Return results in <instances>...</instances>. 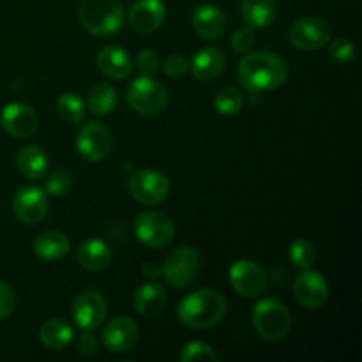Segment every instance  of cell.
<instances>
[{
	"label": "cell",
	"instance_id": "obj_2",
	"mask_svg": "<svg viewBox=\"0 0 362 362\" xmlns=\"http://www.w3.org/2000/svg\"><path fill=\"white\" fill-rule=\"evenodd\" d=\"M177 315L184 327L211 329L226 315V300L218 290L200 288L180 300Z\"/></svg>",
	"mask_w": 362,
	"mask_h": 362
},
{
	"label": "cell",
	"instance_id": "obj_39",
	"mask_svg": "<svg viewBox=\"0 0 362 362\" xmlns=\"http://www.w3.org/2000/svg\"><path fill=\"white\" fill-rule=\"evenodd\" d=\"M161 272H163L161 265L154 264V262H152V264H145L144 265V276H145V278L156 279V278H159V276H161Z\"/></svg>",
	"mask_w": 362,
	"mask_h": 362
},
{
	"label": "cell",
	"instance_id": "obj_25",
	"mask_svg": "<svg viewBox=\"0 0 362 362\" xmlns=\"http://www.w3.org/2000/svg\"><path fill=\"white\" fill-rule=\"evenodd\" d=\"M16 165L21 175L30 180H37L48 172V156L37 145H28L18 152Z\"/></svg>",
	"mask_w": 362,
	"mask_h": 362
},
{
	"label": "cell",
	"instance_id": "obj_24",
	"mask_svg": "<svg viewBox=\"0 0 362 362\" xmlns=\"http://www.w3.org/2000/svg\"><path fill=\"white\" fill-rule=\"evenodd\" d=\"M71 250V243L62 232H45L34 240V253L45 262H57L66 257Z\"/></svg>",
	"mask_w": 362,
	"mask_h": 362
},
{
	"label": "cell",
	"instance_id": "obj_30",
	"mask_svg": "<svg viewBox=\"0 0 362 362\" xmlns=\"http://www.w3.org/2000/svg\"><path fill=\"white\" fill-rule=\"evenodd\" d=\"M288 257L292 260V264L299 269H310L311 265L317 262V250L311 243L304 239L293 240L292 246H290Z\"/></svg>",
	"mask_w": 362,
	"mask_h": 362
},
{
	"label": "cell",
	"instance_id": "obj_6",
	"mask_svg": "<svg viewBox=\"0 0 362 362\" xmlns=\"http://www.w3.org/2000/svg\"><path fill=\"white\" fill-rule=\"evenodd\" d=\"M134 233L138 240L152 250H161L172 244L175 237V225L165 212H141L134 219Z\"/></svg>",
	"mask_w": 362,
	"mask_h": 362
},
{
	"label": "cell",
	"instance_id": "obj_1",
	"mask_svg": "<svg viewBox=\"0 0 362 362\" xmlns=\"http://www.w3.org/2000/svg\"><path fill=\"white\" fill-rule=\"evenodd\" d=\"M288 76L285 59L272 52L247 53L237 67V80L251 94L274 90L281 87Z\"/></svg>",
	"mask_w": 362,
	"mask_h": 362
},
{
	"label": "cell",
	"instance_id": "obj_15",
	"mask_svg": "<svg viewBox=\"0 0 362 362\" xmlns=\"http://www.w3.org/2000/svg\"><path fill=\"white\" fill-rule=\"evenodd\" d=\"M138 341V325L131 317H117L103 331V345L113 354H124Z\"/></svg>",
	"mask_w": 362,
	"mask_h": 362
},
{
	"label": "cell",
	"instance_id": "obj_20",
	"mask_svg": "<svg viewBox=\"0 0 362 362\" xmlns=\"http://www.w3.org/2000/svg\"><path fill=\"white\" fill-rule=\"evenodd\" d=\"M98 67L105 76L113 80H124L133 71V60L127 52L119 46H106L98 53Z\"/></svg>",
	"mask_w": 362,
	"mask_h": 362
},
{
	"label": "cell",
	"instance_id": "obj_35",
	"mask_svg": "<svg viewBox=\"0 0 362 362\" xmlns=\"http://www.w3.org/2000/svg\"><path fill=\"white\" fill-rule=\"evenodd\" d=\"M136 67L140 71L141 76H151L154 78V74L159 69V59L156 55V52L152 49H144L140 52V55L136 57Z\"/></svg>",
	"mask_w": 362,
	"mask_h": 362
},
{
	"label": "cell",
	"instance_id": "obj_23",
	"mask_svg": "<svg viewBox=\"0 0 362 362\" xmlns=\"http://www.w3.org/2000/svg\"><path fill=\"white\" fill-rule=\"evenodd\" d=\"M78 264L87 271H103L112 262L110 246L101 239H87L78 250Z\"/></svg>",
	"mask_w": 362,
	"mask_h": 362
},
{
	"label": "cell",
	"instance_id": "obj_7",
	"mask_svg": "<svg viewBox=\"0 0 362 362\" xmlns=\"http://www.w3.org/2000/svg\"><path fill=\"white\" fill-rule=\"evenodd\" d=\"M202 260L200 255L194 247L182 246L179 250L172 251L166 257L165 264H163V272L165 281L173 288H184V286L191 285L194 279L200 274Z\"/></svg>",
	"mask_w": 362,
	"mask_h": 362
},
{
	"label": "cell",
	"instance_id": "obj_10",
	"mask_svg": "<svg viewBox=\"0 0 362 362\" xmlns=\"http://www.w3.org/2000/svg\"><path fill=\"white\" fill-rule=\"evenodd\" d=\"M230 285L239 296L258 297L267 288V274L264 267L255 260H239L230 269Z\"/></svg>",
	"mask_w": 362,
	"mask_h": 362
},
{
	"label": "cell",
	"instance_id": "obj_28",
	"mask_svg": "<svg viewBox=\"0 0 362 362\" xmlns=\"http://www.w3.org/2000/svg\"><path fill=\"white\" fill-rule=\"evenodd\" d=\"M244 103H246V99H244V94L239 88L225 87L216 94L214 108L216 112L221 113V115L232 117L237 115V113L244 108Z\"/></svg>",
	"mask_w": 362,
	"mask_h": 362
},
{
	"label": "cell",
	"instance_id": "obj_37",
	"mask_svg": "<svg viewBox=\"0 0 362 362\" xmlns=\"http://www.w3.org/2000/svg\"><path fill=\"white\" fill-rule=\"evenodd\" d=\"M14 304H16V299H14L11 286H7L6 283H0V320H6L13 313Z\"/></svg>",
	"mask_w": 362,
	"mask_h": 362
},
{
	"label": "cell",
	"instance_id": "obj_3",
	"mask_svg": "<svg viewBox=\"0 0 362 362\" xmlns=\"http://www.w3.org/2000/svg\"><path fill=\"white\" fill-rule=\"evenodd\" d=\"M78 18L85 30L98 37L112 35L124 23V7L120 0H81Z\"/></svg>",
	"mask_w": 362,
	"mask_h": 362
},
{
	"label": "cell",
	"instance_id": "obj_36",
	"mask_svg": "<svg viewBox=\"0 0 362 362\" xmlns=\"http://www.w3.org/2000/svg\"><path fill=\"white\" fill-rule=\"evenodd\" d=\"M163 69H165V73L168 74V76L180 78V76H184L187 71H189V62H187V59L184 55L173 53V55H170L168 59L165 60V64H163Z\"/></svg>",
	"mask_w": 362,
	"mask_h": 362
},
{
	"label": "cell",
	"instance_id": "obj_38",
	"mask_svg": "<svg viewBox=\"0 0 362 362\" xmlns=\"http://www.w3.org/2000/svg\"><path fill=\"white\" fill-rule=\"evenodd\" d=\"M99 349V339L95 338L94 331H83V334L78 339V352L81 356H92L98 352Z\"/></svg>",
	"mask_w": 362,
	"mask_h": 362
},
{
	"label": "cell",
	"instance_id": "obj_26",
	"mask_svg": "<svg viewBox=\"0 0 362 362\" xmlns=\"http://www.w3.org/2000/svg\"><path fill=\"white\" fill-rule=\"evenodd\" d=\"M39 338H41L42 345L46 349L64 350L73 341V329L60 318H53V320L42 324L41 331H39Z\"/></svg>",
	"mask_w": 362,
	"mask_h": 362
},
{
	"label": "cell",
	"instance_id": "obj_32",
	"mask_svg": "<svg viewBox=\"0 0 362 362\" xmlns=\"http://www.w3.org/2000/svg\"><path fill=\"white\" fill-rule=\"evenodd\" d=\"M46 194L66 197L73 187V175L67 170H53L46 179Z\"/></svg>",
	"mask_w": 362,
	"mask_h": 362
},
{
	"label": "cell",
	"instance_id": "obj_4",
	"mask_svg": "<svg viewBox=\"0 0 362 362\" xmlns=\"http://www.w3.org/2000/svg\"><path fill=\"white\" fill-rule=\"evenodd\" d=\"M253 325L267 341H279L292 329V315L278 299H262L253 308Z\"/></svg>",
	"mask_w": 362,
	"mask_h": 362
},
{
	"label": "cell",
	"instance_id": "obj_19",
	"mask_svg": "<svg viewBox=\"0 0 362 362\" xmlns=\"http://www.w3.org/2000/svg\"><path fill=\"white\" fill-rule=\"evenodd\" d=\"M226 57L219 48H202L189 62V71L200 81H212L225 71Z\"/></svg>",
	"mask_w": 362,
	"mask_h": 362
},
{
	"label": "cell",
	"instance_id": "obj_13",
	"mask_svg": "<svg viewBox=\"0 0 362 362\" xmlns=\"http://www.w3.org/2000/svg\"><path fill=\"white\" fill-rule=\"evenodd\" d=\"M108 306L98 290H85L74 299L73 318L81 331H95L105 322Z\"/></svg>",
	"mask_w": 362,
	"mask_h": 362
},
{
	"label": "cell",
	"instance_id": "obj_16",
	"mask_svg": "<svg viewBox=\"0 0 362 362\" xmlns=\"http://www.w3.org/2000/svg\"><path fill=\"white\" fill-rule=\"evenodd\" d=\"M2 126L11 136L28 138L39 127L37 113L25 103H9L2 112Z\"/></svg>",
	"mask_w": 362,
	"mask_h": 362
},
{
	"label": "cell",
	"instance_id": "obj_8",
	"mask_svg": "<svg viewBox=\"0 0 362 362\" xmlns=\"http://www.w3.org/2000/svg\"><path fill=\"white\" fill-rule=\"evenodd\" d=\"M288 39L292 46L303 52L324 48L332 39V28L327 20L318 16H306L292 23L288 30Z\"/></svg>",
	"mask_w": 362,
	"mask_h": 362
},
{
	"label": "cell",
	"instance_id": "obj_22",
	"mask_svg": "<svg viewBox=\"0 0 362 362\" xmlns=\"http://www.w3.org/2000/svg\"><path fill=\"white\" fill-rule=\"evenodd\" d=\"M165 288L156 283H147V285L140 286L133 297V306L136 313H140L144 318H156L161 315V311L166 306Z\"/></svg>",
	"mask_w": 362,
	"mask_h": 362
},
{
	"label": "cell",
	"instance_id": "obj_31",
	"mask_svg": "<svg viewBox=\"0 0 362 362\" xmlns=\"http://www.w3.org/2000/svg\"><path fill=\"white\" fill-rule=\"evenodd\" d=\"M218 354L214 352L211 345L204 341H191L180 350L179 361L180 362H216L218 361Z\"/></svg>",
	"mask_w": 362,
	"mask_h": 362
},
{
	"label": "cell",
	"instance_id": "obj_17",
	"mask_svg": "<svg viewBox=\"0 0 362 362\" xmlns=\"http://www.w3.org/2000/svg\"><path fill=\"white\" fill-rule=\"evenodd\" d=\"M166 7L161 0H136L131 6L129 23L140 34H151L163 25Z\"/></svg>",
	"mask_w": 362,
	"mask_h": 362
},
{
	"label": "cell",
	"instance_id": "obj_14",
	"mask_svg": "<svg viewBox=\"0 0 362 362\" xmlns=\"http://www.w3.org/2000/svg\"><path fill=\"white\" fill-rule=\"evenodd\" d=\"M293 293L297 303L303 308L318 310L329 299V283L320 272L304 269V272H300L293 283Z\"/></svg>",
	"mask_w": 362,
	"mask_h": 362
},
{
	"label": "cell",
	"instance_id": "obj_29",
	"mask_svg": "<svg viewBox=\"0 0 362 362\" xmlns=\"http://www.w3.org/2000/svg\"><path fill=\"white\" fill-rule=\"evenodd\" d=\"M57 113H59L60 119L69 124L81 122L85 117L83 101L74 92H66L57 101Z\"/></svg>",
	"mask_w": 362,
	"mask_h": 362
},
{
	"label": "cell",
	"instance_id": "obj_33",
	"mask_svg": "<svg viewBox=\"0 0 362 362\" xmlns=\"http://www.w3.org/2000/svg\"><path fill=\"white\" fill-rule=\"evenodd\" d=\"M329 55H331V59L336 60V62L346 64L356 57V46L345 37L334 39L331 48H329Z\"/></svg>",
	"mask_w": 362,
	"mask_h": 362
},
{
	"label": "cell",
	"instance_id": "obj_9",
	"mask_svg": "<svg viewBox=\"0 0 362 362\" xmlns=\"http://www.w3.org/2000/svg\"><path fill=\"white\" fill-rule=\"evenodd\" d=\"M131 197L144 205H158L166 200L170 193V182L166 175L156 170H136L127 180Z\"/></svg>",
	"mask_w": 362,
	"mask_h": 362
},
{
	"label": "cell",
	"instance_id": "obj_12",
	"mask_svg": "<svg viewBox=\"0 0 362 362\" xmlns=\"http://www.w3.org/2000/svg\"><path fill=\"white\" fill-rule=\"evenodd\" d=\"M13 212L23 225H37L48 212V194L37 186H25L13 198Z\"/></svg>",
	"mask_w": 362,
	"mask_h": 362
},
{
	"label": "cell",
	"instance_id": "obj_34",
	"mask_svg": "<svg viewBox=\"0 0 362 362\" xmlns=\"http://www.w3.org/2000/svg\"><path fill=\"white\" fill-rule=\"evenodd\" d=\"M255 45V30L251 27L237 28L230 37V46L233 52L237 53H246L253 48Z\"/></svg>",
	"mask_w": 362,
	"mask_h": 362
},
{
	"label": "cell",
	"instance_id": "obj_18",
	"mask_svg": "<svg viewBox=\"0 0 362 362\" xmlns=\"http://www.w3.org/2000/svg\"><path fill=\"white\" fill-rule=\"evenodd\" d=\"M226 27L225 13L214 4H200L193 13V28L202 39L216 41Z\"/></svg>",
	"mask_w": 362,
	"mask_h": 362
},
{
	"label": "cell",
	"instance_id": "obj_11",
	"mask_svg": "<svg viewBox=\"0 0 362 362\" xmlns=\"http://www.w3.org/2000/svg\"><path fill=\"white\" fill-rule=\"evenodd\" d=\"M76 148L87 161H103L112 151V134L101 122H87L76 134Z\"/></svg>",
	"mask_w": 362,
	"mask_h": 362
},
{
	"label": "cell",
	"instance_id": "obj_21",
	"mask_svg": "<svg viewBox=\"0 0 362 362\" xmlns=\"http://www.w3.org/2000/svg\"><path fill=\"white\" fill-rule=\"evenodd\" d=\"M240 14L247 27H251L253 30H264L274 23L276 14H278V4L276 0H243Z\"/></svg>",
	"mask_w": 362,
	"mask_h": 362
},
{
	"label": "cell",
	"instance_id": "obj_5",
	"mask_svg": "<svg viewBox=\"0 0 362 362\" xmlns=\"http://www.w3.org/2000/svg\"><path fill=\"white\" fill-rule=\"evenodd\" d=\"M126 101L136 113L154 117L165 112L168 106V90L165 85L151 76H140L127 87Z\"/></svg>",
	"mask_w": 362,
	"mask_h": 362
},
{
	"label": "cell",
	"instance_id": "obj_27",
	"mask_svg": "<svg viewBox=\"0 0 362 362\" xmlns=\"http://www.w3.org/2000/svg\"><path fill=\"white\" fill-rule=\"evenodd\" d=\"M117 103H119V94L115 88L106 81L95 83L94 87L88 90L87 105L94 115H108L115 110Z\"/></svg>",
	"mask_w": 362,
	"mask_h": 362
}]
</instances>
